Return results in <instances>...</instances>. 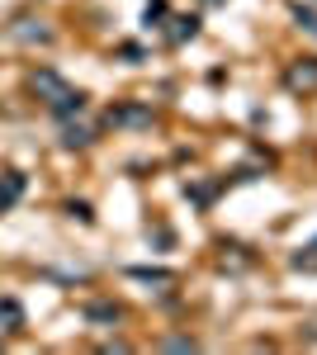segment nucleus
I'll return each mask as SVG.
<instances>
[{"mask_svg":"<svg viewBox=\"0 0 317 355\" xmlns=\"http://www.w3.org/2000/svg\"><path fill=\"white\" fill-rule=\"evenodd\" d=\"M85 318H90V322H119V318H123V308H119V303H90V308H85Z\"/></svg>","mask_w":317,"mask_h":355,"instance_id":"8","label":"nucleus"},{"mask_svg":"<svg viewBox=\"0 0 317 355\" xmlns=\"http://www.w3.org/2000/svg\"><path fill=\"white\" fill-rule=\"evenodd\" d=\"M19 194H24V175H19V171H5V175H0V214L15 209Z\"/></svg>","mask_w":317,"mask_h":355,"instance_id":"4","label":"nucleus"},{"mask_svg":"<svg viewBox=\"0 0 317 355\" xmlns=\"http://www.w3.org/2000/svg\"><path fill=\"white\" fill-rule=\"evenodd\" d=\"M67 214H71V218H80V223L95 218V214H90V204H67Z\"/></svg>","mask_w":317,"mask_h":355,"instance_id":"12","label":"nucleus"},{"mask_svg":"<svg viewBox=\"0 0 317 355\" xmlns=\"http://www.w3.org/2000/svg\"><path fill=\"white\" fill-rule=\"evenodd\" d=\"M161 19H166V0H152V5H147V15H142V24L161 28Z\"/></svg>","mask_w":317,"mask_h":355,"instance_id":"10","label":"nucleus"},{"mask_svg":"<svg viewBox=\"0 0 317 355\" xmlns=\"http://www.w3.org/2000/svg\"><path fill=\"white\" fill-rule=\"evenodd\" d=\"M62 147H90V128L85 123H62Z\"/></svg>","mask_w":317,"mask_h":355,"instance_id":"7","label":"nucleus"},{"mask_svg":"<svg viewBox=\"0 0 317 355\" xmlns=\"http://www.w3.org/2000/svg\"><path fill=\"white\" fill-rule=\"evenodd\" d=\"M132 279H147V284H171L175 275H171V270H147V266H137V270H132Z\"/></svg>","mask_w":317,"mask_h":355,"instance_id":"9","label":"nucleus"},{"mask_svg":"<svg viewBox=\"0 0 317 355\" xmlns=\"http://www.w3.org/2000/svg\"><path fill=\"white\" fill-rule=\"evenodd\" d=\"M28 90L48 105V110L57 114V119H71V114L85 110V95H80L76 85H67L57 71H48V67H38V71H28Z\"/></svg>","mask_w":317,"mask_h":355,"instance_id":"1","label":"nucleus"},{"mask_svg":"<svg viewBox=\"0 0 317 355\" xmlns=\"http://www.w3.org/2000/svg\"><path fill=\"white\" fill-rule=\"evenodd\" d=\"M194 33H199V19H194V15H175V19H171V43H185Z\"/></svg>","mask_w":317,"mask_h":355,"instance_id":"6","label":"nucleus"},{"mask_svg":"<svg viewBox=\"0 0 317 355\" xmlns=\"http://www.w3.org/2000/svg\"><path fill=\"white\" fill-rule=\"evenodd\" d=\"M293 266H298V270H317V246L308 251V256H293Z\"/></svg>","mask_w":317,"mask_h":355,"instance_id":"13","label":"nucleus"},{"mask_svg":"<svg viewBox=\"0 0 317 355\" xmlns=\"http://www.w3.org/2000/svg\"><path fill=\"white\" fill-rule=\"evenodd\" d=\"M293 19L308 28V33H317V15H313V10H303V5H298V10H293Z\"/></svg>","mask_w":317,"mask_h":355,"instance_id":"11","label":"nucleus"},{"mask_svg":"<svg viewBox=\"0 0 317 355\" xmlns=\"http://www.w3.org/2000/svg\"><path fill=\"white\" fill-rule=\"evenodd\" d=\"M152 105H137V100H128V105H114L109 110V128H152Z\"/></svg>","mask_w":317,"mask_h":355,"instance_id":"2","label":"nucleus"},{"mask_svg":"<svg viewBox=\"0 0 317 355\" xmlns=\"http://www.w3.org/2000/svg\"><path fill=\"white\" fill-rule=\"evenodd\" d=\"M24 327V308L19 299H0V331H19Z\"/></svg>","mask_w":317,"mask_h":355,"instance_id":"5","label":"nucleus"},{"mask_svg":"<svg viewBox=\"0 0 317 355\" xmlns=\"http://www.w3.org/2000/svg\"><path fill=\"white\" fill-rule=\"evenodd\" d=\"M284 81H289V90H317V57H303V62H293Z\"/></svg>","mask_w":317,"mask_h":355,"instance_id":"3","label":"nucleus"}]
</instances>
